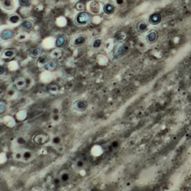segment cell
Masks as SVG:
<instances>
[{"label": "cell", "instance_id": "6", "mask_svg": "<svg viewBox=\"0 0 191 191\" xmlns=\"http://www.w3.org/2000/svg\"><path fill=\"white\" fill-rule=\"evenodd\" d=\"M135 28L136 31H137V32H139V33H145L146 31H147L148 28H149V24L146 23V21L140 20L136 24Z\"/></svg>", "mask_w": 191, "mask_h": 191}, {"label": "cell", "instance_id": "9", "mask_svg": "<svg viewBox=\"0 0 191 191\" xmlns=\"http://www.w3.org/2000/svg\"><path fill=\"white\" fill-rule=\"evenodd\" d=\"M16 56V52L14 49H5L2 53V59H8L10 60L14 58Z\"/></svg>", "mask_w": 191, "mask_h": 191}, {"label": "cell", "instance_id": "13", "mask_svg": "<svg viewBox=\"0 0 191 191\" xmlns=\"http://www.w3.org/2000/svg\"><path fill=\"white\" fill-rule=\"evenodd\" d=\"M14 85L18 90H23L26 86V80L23 77L17 78L14 82Z\"/></svg>", "mask_w": 191, "mask_h": 191}, {"label": "cell", "instance_id": "30", "mask_svg": "<svg viewBox=\"0 0 191 191\" xmlns=\"http://www.w3.org/2000/svg\"><path fill=\"white\" fill-rule=\"evenodd\" d=\"M14 157H15L16 160H20V159L23 158V154L20 152H17L15 155H14Z\"/></svg>", "mask_w": 191, "mask_h": 191}, {"label": "cell", "instance_id": "14", "mask_svg": "<svg viewBox=\"0 0 191 191\" xmlns=\"http://www.w3.org/2000/svg\"><path fill=\"white\" fill-rule=\"evenodd\" d=\"M13 31L10 29H5L0 34V37L2 40H8L13 37Z\"/></svg>", "mask_w": 191, "mask_h": 191}, {"label": "cell", "instance_id": "19", "mask_svg": "<svg viewBox=\"0 0 191 191\" xmlns=\"http://www.w3.org/2000/svg\"><path fill=\"white\" fill-rule=\"evenodd\" d=\"M20 19H21L20 17H19L18 14H12V15L9 16L8 17L9 23L12 25L18 24V23L20 22Z\"/></svg>", "mask_w": 191, "mask_h": 191}, {"label": "cell", "instance_id": "5", "mask_svg": "<svg viewBox=\"0 0 191 191\" xmlns=\"http://www.w3.org/2000/svg\"><path fill=\"white\" fill-rule=\"evenodd\" d=\"M162 20V16L160 13H154L152 14L149 18V23L151 25L155 26V25H158L161 22Z\"/></svg>", "mask_w": 191, "mask_h": 191}, {"label": "cell", "instance_id": "16", "mask_svg": "<svg viewBox=\"0 0 191 191\" xmlns=\"http://www.w3.org/2000/svg\"><path fill=\"white\" fill-rule=\"evenodd\" d=\"M21 28L25 31H31L34 27L33 22L30 20H24L21 23Z\"/></svg>", "mask_w": 191, "mask_h": 191}, {"label": "cell", "instance_id": "8", "mask_svg": "<svg viewBox=\"0 0 191 191\" xmlns=\"http://www.w3.org/2000/svg\"><path fill=\"white\" fill-rule=\"evenodd\" d=\"M158 38V35L157 33V31H151L146 35V40L149 44H155L157 41Z\"/></svg>", "mask_w": 191, "mask_h": 191}, {"label": "cell", "instance_id": "18", "mask_svg": "<svg viewBox=\"0 0 191 191\" xmlns=\"http://www.w3.org/2000/svg\"><path fill=\"white\" fill-rule=\"evenodd\" d=\"M127 38V34L123 32V31H119L115 35L114 39L117 42H124Z\"/></svg>", "mask_w": 191, "mask_h": 191}, {"label": "cell", "instance_id": "28", "mask_svg": "<svg viewBox=\"0 0 191 191\" xmlns=\"http://www.w3.org/2000/svg\"><path fill=\"white\" fill-rule=\"evenodd\" d=\"M75 8L78 10H79V11H84V10H85L86 6L85 5H84V3H83V2H79L75 5Z\"/></svg>", "mask_w": 191, "mask_h": 191}, {"label": "cell", "instance_id": "34", "mask_svg": "<svg viewBox=\"0 0 191 191\" xmlns=\"http://www.w3.org/2000/svg\"><path fill=\"white\" fill-rule=\"evenodd\" d=\"M0 68H1V71H0V74L1 75H2L4 73H5V67H4V66H0Z\"/></svg>", "mask_w": 191, "mask_h": 191}, {"label": "cell", "instance_id": "25", "mask_svg": "<svg viewBox=\"0 0 191 191\" xmlns=\"http://www.w3.org/2000/svg\"><path fill=\"white\" fill-rule=\"evenodd\" d=\"M32 157H33V154H32V152H31V151L26 150V151H25L23 153V159H24L26 161L31 160Z\"/></svg>", "mask_w": 191, "mask_h": 191}, {"label": "cell", "instance_id": "33", "mask_svg": "<svg viewBox=\"0 0 191 191\" xmlns=\"http://www.w3.org/2000/svg\"><path fill=\"white\" fill-rule=\"evenodd\" d=\"M125 2V0H116V3L118 5H122Z\"/></svg>", "mask_w": 191, "mask_h": 191}, {"label": "cell", "instance_id": "31", "mask_svg": "<svg viewBox=\"0 0 191 191\" xmlns=\"http://www.w3.org/2000/svg\"><path fill=\"white\" fill-rule=\"evenodd\" d=\"M19 2L22 6H25V5H28L29 3V0H19Z\"/></svg>", "mask_w": 191, "mask_h": 191}, {"label": "cell", "instance_id": "7", "mask_svg": "<svg viewBox=\"0 0 191 191\" xmlns=\"http://www.w3.org/2000/svg\"><path fill=\"white\" fill-rule=\"evenodd\" d=\"M88 9L91 13L95 14H98L100 12V5L97 1H91L88 5Z\"/></svg>", "mask_w": 191, "mask_h": 191}, {"label": "cell", "instance_id": "26", "mask_svg": "<svg viewBox=\"0 0 191 191\" xmlns=\"http://www.w3.org/2000/svg\"><path fill=\"white\" fill-rule=\"evenodd\" d=\"M102 44V39H96L93 42L92 46L93 49H99Z\"/></svg>", "mask_w": 191, "mask_h": 191}, {"label": "cell", "instance_id": "20", "mask_svg": "<svg viewBox=\"0 0 191 191\" xmlns=\"http://www.w3.org/2000/svg\"><path fill=\"white\" fill-rule=\"evenodd\" d=\"M65 44H66V38L64 36H59L56 39L55 41V46L57 48H61V47L64 46Z\"/></svg>", "mask_w": 191, "mask_h": 191}, {"label": "cell", "instance_id": "29", "mask_svg": "<svg viewBox=\"0 0 191 191\" xmlns=\"http://www.w3.org/2000/svg\"><path fill=\"white\" fill-rule=\"evenodd\" d=\"M5 107H6V104H5V103L3 101H2L1 102H0V112L1 113H2L4 111V110H5Z\"/></svg>", "mask_w": 191, "mask_h": 191}, {"label": "cell", "instance_id": "32", "mask_svg": "<svg viewBox=\"0 0 191 191\" xmlns=\"http://www.w3.org/2000/svg\"><path fill=\"white\" fill-rule=\"evenodd\" d=\"M60 141H61V140H60V138L58 137H54V139H53V143H55V144H58V143H60Z\"/></svg>", "mask_w": 191, "mask_h": 191}, {"label": "cell", "instance_id": "27", "mask_svg": "<svg viewBox=\"0 0 191 191\" xmlns=\"http://www.w3.org/2000/svg\"><path fill=\"white\" fill-rule=\"evenodd\" d=\"M26 38H27V35L25 33H19L16 35L15 37V40L19 42L23 41V40H26Z\"/></svg>", "mask_w": 191, "mask_h": 191}, {"label": "cell", "instance_id": "21", "mask_svg": "<svg viewBox=\"0 0 191 191\" xmlns=\"http://www.w3.org/2000/svg\"><path fill=\"white\" fill-rule=\"evenodd\" d=\"M86 41V37L84 36H82V35H80V36L77 37H75V39L73 40V44L75 46H80L82 44H84Z\"/></svg>", "mask_w": 191, "mask_h": 191}, {"label": "cell", "instance_id": "2", "mask_svg": "<svg viewBox=\"0 0 191 191\" xmlns=\"http://www.w3.org/2000/svg\"><path fill=\"white\" fill-rule=\"evenodd\" d=\"M130 48V45L127 42H121L120 44L116 46L113 49V55L116 57H121L124 55Z\"/></svg>", "mask_w": 191, "mask_h": 191}, {"label": "cell", "instance_id": "3", "mask_svg": "<svg viewBox=\"0 0 191 191\" xmlns=\"http://www.w3.org/2000/svg\"><path fill=\"white\" fill-rule=\"evenodd\" d=\"M73 108L75 111L78 112H84L88 108V104L83 99H77L73 104Z\"/></svg>", "mask_w": 191, "mask_h": 191}, {"label": "cell", "instance_id": "22", "mask_svg": "<svg viewBox=\"0 0 191 191\" xmlns=\"http://www.w3.org/2000/svg\"><path fill=\"white\" fill-rule=\"evenodd\" d=\"M47 89H48V91L51 94H56L59 91V87L55 84H49Z\"/></svg>", "mask_w": 191, "mask_h": 191}, {"label": "cell", "instance_id": "15", "mask_svg": "<svg viewBox=\"0 0 191 191\" xmlns=\"http://www.w3.org/2000/svg\"><path fill=\"white\" fill-rule=\"evenodd\" d=\"M62 55L63 52L62 51H61V49H60V48L55 49L54 50H52L50 53V57L54 60L60 59V58L62 57Z\"/></svg>", "mask_w": 191, "mask_h": 191}, {"label": "cell", "instance_id": "10", "mask_svg": "<svg viewBox=\"0 0 191 191\" xmlns=\"http://www.w3.org/2000/svg\"><path fill=\"white\" fill-rule=\"evenodd\" d=\"M2 6L5 10H11L15 8V5L13 0H2Z\"/></svg>", "mask_w": 191, "mask_h": 191}, {"label": "cell", "instance_id": "12", "mask_svg": "<svg viewBox=\"0 0 191 191\" xmlns=\"http://www.w3.org/2000/svg\"><path fill=\"white\" fill-rule=\"evenodd\" d=\"M42 53V49L40 46H35L33 47L32 49L30 50L29 55L32 58H38Z\"/></svg>", "mask_w": 191, "mask_h": 191}, {"label": "cell", "instance_id": "24", "mask_svg": "<svg viewBox=\"0 0 191 191\" xmlns=\"http://www.w3.org/2000/svg\"><path fill=\"white\" fill-rule=\"evenodd\" d=\"M70 175L69 174V172H67V171H64V172H62L61 173V175H60V180H61V181H62V182H67L69 180H70Z\"/></svg>", "mask_w": 191, "mask_h": 191}, {"label": "cell", "instance_id": "23", "mask_svg": "<svg viewBox=\"0 0 191 191\" xmlns=\"http://www.w3.org/2000/svg\"><path fill=\"white\" fill-rule=\"evenodd\" d=\"M56 66H57V64H56L55 61L54 60H50L46 64L45 68L46 70H48V71H52V70H54L55 69Z\"/></svg>", "mask_w": 191, "mask_h": 191}, {"label": "cell", "instance_id": "4", "mask_svg": "<svg viewBox=\"0 0 191 191\" xmlns=\"http://www.w3.org/2000/svg\"><path fill=\"white\" fill-rule=\"evenodd\" d=\"M49 136L45 134H37L34 137V142L37 145H44L49 141Z\"/></svg>", "mask_w": 191, "mask_h": 191}, {"label": "cell", "instance_id": "17", "mask_svg": "<svg viewBox=\"0 0 191 191\" xmlns=\"http://www.w3.org/2000/svg\"><path fill=\"white\" fill-rule=\"evenodd\" d=\"M103 10H104V12L105 14H107V15H111V14L114 13V5L111 3L105 4V5H104V7H103Z\"/></svg>", "mask_w": 191, "mask_h": 191}, {"label": "cell", "instance_id": "11", "mask_svg": "<svg viewBox=\"0 0 191 191\" xmlns=\"http://www.w3.org/2000/svg\"><path fill=\"white\" fill-rule=\"evenodd\" d=\"M49 57H48L46 55H40V57H38L37 64L38 66V67L44 68L45 67L47 63L49 62Z\"/></svg>", "mask_w": 191, "mask_h": 191}, {"label": "cell", "instance_id": "1", "mask_svg": "<svg viewBox=\"0 0 191 191\" xmlns=\"http://www.w3.org/2000/svg\"><path fill=\"white\" fill-rule=\"evenodd\" d=\"M91 22V16L87 12L78 13L75 17V23L78 26H87Z\"/></svg>", "mask_w": 191, "mask_h": 191}]
</instances>
